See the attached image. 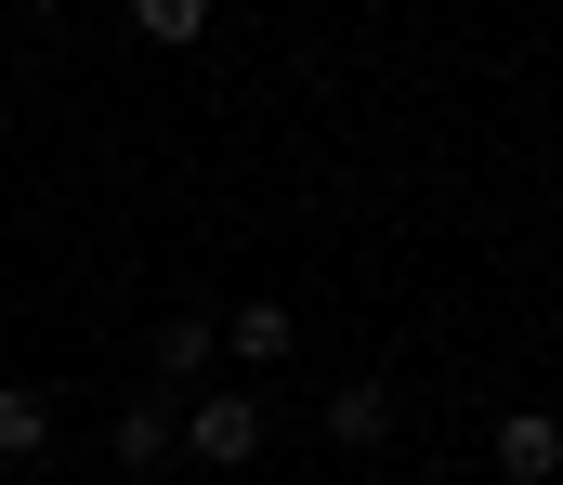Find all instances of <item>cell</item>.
<instances>
[{"mask_svg":"<svg viewBox=\"0 0 563 485\" xmlns=\"http://www.w3.org/2000/svg\"><path fill=\"white\" fill-rule=\"evenodd\" d=\"M223 354H236V367H288V354H301V316H288V302H223Z\"/></svg>","mask_w":563,"mask_h":485,"instance_id":"277c9868","label":"cell"},{"mask_svg":"<svg viewBox=\"0 0 563 485\" xmlns=\"http://www.w3.org/2000/svg\"><path fill=\"white\" fill-rule=\"evenodd\" d=\"M263 433H276V420H263V394H236V381H210V394L184 407V460H210V473H250Z\"/></svg>","mask_w":563,"mask_h":485,"instance_id":"6da1fadb","label":"cell"},{"mask_svg":"<svg viewBox=\"0 0 563 485\" xmlns=\"http://www.w3.org/2000/svg\"><path fill=\"white\" fill-rule=\"evenodd\" d=\"M328 447H394V394L380 381H341L328 394Z\"/></svg>","mask_w":563,"mask_h":485,"instance_id":"52a82bcc","label":"cell"},{"mask_svg":"<svg viewBox=\"0 0 563 485\" xmlns=\"http://www.w3.org/2000/svg\"><path fill=\"white\" fill-rule=\"evenodd\" d=\"M0 460H13V473L53 460V394H40V381H0Z\"/></svg>","mask_w":563,"mask_h":485,"instance_id":"8992f818","label":"cell"},{"mask_svg":"<svg viewBox=\"0 0 563 485\" xmlns=\"http://www.w3.org/2000/svg\"><path fill=\"white\" fill-rule=\"evenodd\" d=\"M144 40H170V53H197V40H210V0H144Z\"/></svg>","mask_w":563,"mask_h":485,"instance_id":"ba28073f","label":"cell"},{"mask_svg":"<svg viewBox=\"0 0 563 485\" xmlns=\"http://www.w3.org/2000/svg\"><path fill=\"white\" fill-rule=\"evenodd\" d=\"M485 460H498L511 485H551L563 473V420H551V407H511V420L485 433Z\"/></svg>","mask_w":563,"mask_h":485,"instance_id":"3957f363","label":"cell"},{"mask_svg":"<svg viewBox=\"0 0 563 485\" xmlns=\"http://www.w3.org/2000/svg\"><path fill=\"white\" fill-rule=\"evenodd\" d=\"M144 354H157V381H210L223 316H210V302H184V316H157V341H144Z\"/></svg>","mask_w":563,"mask_h":485,"instance_id":"5b68a950","label":"cell"},{"mask_svg":"<svg viewBox=\"0 0 563 485\" xmlns=\"http://www.w3.org/2000/svg\"><path fill=\"white\" fill-rule=\"evenodd\" d=\"M106 460H119V473H170V460H184V407H170V394H132V407L106 420Z\"/></svg>","mask_w":563,"mask_h":485,"instance_id":"7a4b0ae2","label":"cell"}]
</instances>
